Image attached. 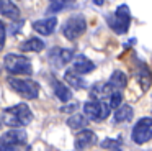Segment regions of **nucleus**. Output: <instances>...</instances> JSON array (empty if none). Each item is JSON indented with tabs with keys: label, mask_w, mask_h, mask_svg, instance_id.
Instances as JSON below:
<instances>
[{
	"label": "nucleus",
	"mask_w": 152,
	"mask_h": 151,
	"mask_svg": "<svg viewBox=\"0 0 152 151\" xmlns=\"http://www.w3.org/2000/svg\"><path fill=\"white\" fill-rule=\"evenodd\" d=\"M74 59V51L66 48H53L49 53V61L51 64H54L56 67H62V66L69 64Z\"/></svg>",
	"instance_id": "obj_8"
},
{
	"label": "nucleus",
	"mask_w": 152,
	"mask_h": 151,
	"mask_svg": "<svg viewBox=\"0 0 152 151\" xmlns=\"http://www.w3.org/2000/svg\"><path fill=\"white\" fill-rule=\"evenodd\" d=\"M87 123H88V118H87L85 113H74L72 117L67 120V125H69V128H72V130H82V128L87 127Z\"/></svg>",
	"instance_id": "obj_20"
},
{
	"label": "nucleus",
	"mask_w": 152,
	"mask_h": 151,
	"mask_svg": "<svg viewBox=\"0 0 152 151\" xmlns=\"http://www.w3.org/2000/svg\"><path fill=\"white\" fill-rule=\"evenodd\" d=\"M0 123H2V121H0ZM0 127H2V125H0Z\"/></svg>",
	"instance_id": "obj_28"
},
{
	"label": "nucleus",
	"mask_w": 152,
	"mask_h": 151,
	"mask_svg": "<svg viewBox=\"0 0 152 151\" xmlns=\"http://www.w3.org/2000/svg\"><path fill=\"white\" fill-rule=\"evenodd\" d=\"M10 144H8V143H5V140H4V138H2V140H0V150H10Z\"/></svg>",
	"instance_id": "obj_26"
},
{
	"label": "nucleus",
	"mask_w": 152,
	"mask_h": 151,
	"mask_svg": "<svg viewBox=\"0 0 152 151\" xmlns=\"http://www.w3.org/2000/svg\"><path fill=\"white\" fill-rule=\"evenodd\" d=\"M110 104L100 100V98H93L90 102H85L83 104V113L87 115V118L92 121H103L108 118L110 115Z\"/></svg>",
	"instance_id": "obj_6"
},
{
	"label": "nucleus",
	"mask_w": 152,
	"mask_h": 151,
	"mask_svg": "<svg viewBox=\"0 0 152 151\" xmlns=\"http://www.w3.org/2000/svg\"><path fill=\"white\" fill-rule=\"evenodd\" d=\"M4 66L8 74L12 76H31L33 74V66L28 58L15 53H8L4 58Z\"/></svg>",
	"instance_id": "obj_2"
},
{
	"label": "nucleus",
	"mask_w": 152,
	"mask_h": 151,
	"mask_svg": "<svg viewBox=\"0 0 152 151\" xmlns=\"http://www.w3.org/2000/svg\"><path fill=\"white\" fill-rule=\"evenodd\" d=\"M131 140L136 144H145L147 141L152 140V118L142 117L137 120V123L132 127Z\"/></svg>",
	"instance_id": "obj_7"
},
{
	"label": "nucleus",
	"mask_w": 152,
	"mask_h": 151,
	"mask_svg": "<svg viewBox=\"0 0 152 151\" xmlns=\"http://www.w3.org/2000/svg\"><path fill=\"white\" fill-rule=\"evenodd\" d=\"M132 115H134V112H132V107L128 104L124 105H119L118 108H115V115H113V118H115L116 123H126V121H131L132 120Z\"/></svg>",
	"instance_id": "obj_15"
},
{
	"label": "nucleus",
	"mask_w": 152,
	"mask_h": 151,
	"mask_svg": "<svg viewBox=\"0 0 152 151\" xmlns=\"http://www.w3.org/2000/svg\"><path fill=\"white\" fill-rule=\"evenodd\" d=\"M136 79H137L139 85H141L142 90H149L152 84V72H151V67L145 64L144 61L137 59V69H136Z\"/></svg>",
	"instance_id": "obj_9"
},
{
	"label": "nucleus",
	"mask_w": 152,
	"mask_h": 151,
	"mask_svg": "<svg viewBox=\"0 0 152 151\" xmlns=\"http://www.w3.org/2000/svg\"><path fill=\"white\" fill-rule=\"evenodd\" d=\"M7 84L10 85L12 90H15L20 97L26 98V100H34L39 95V85L31 79H25V77H8Z\"/></svg>",
	"instance_id": "obj_3"
},
{
	"label": "nucleus",
	"mask_w": 152,
	"mask_h": 151,
	"mask_svg": "<svg viewBox=\"0 0 152 151\" xmlns=\"http://www.w3.org/2000/svg\"><path fill=\"white\" fill-rule=\"evenodd\" d=\"M95 143H96V135L93 133L92 130L82 128L75 136V148L77 150H85V148L93 146Z\"/></svg>",
	"instance_id": "obj_11"
},
{
	"label": "nucleus",
	"mask_w": 152,
	"mask_h": 151,
	"mask_svg": "<svg viewBox=\"0 0 152 151\" xmlns=\"http://www.w3.org/2000/svg\"><path fill=\"white\" fill-rule=\"evenodd\" d=\"M20 49L25 53H41L44 49V41L39 38H28L20 44Z\"/></svg>",
	"instance_id": "obj_17"
},
{
	"label": "nucleus",
	"mask_w": 152,
	"mask_h": 151,
	"mask_svg": "<svg viewBox=\"0 0 152 151\" xmlns=\"http://www.w3.org/2000/svg\"><path fill=\"white\" fill-rule=\"evenodd\" d=\"M106 21H108V26L116 35H126L129 30V25H131V12H129V7L126 3H121L115 10V13L106 18Z\"/></svg>",
	"instance_id": "obj_4"
},
{
	"label": "nucleus",
	"mask_w": 152,
	"mask_h": 151,
	"mask_svg": "<svg viewBox=\"0 0 152 151\" xmlns=\"http://www.w3.org/2000/svg\"><path fill=\"white\" fill-rule=\"evenodd\" d=\"M108 84L111 85L113 90H123L126 87V84H128V77H126V74L123 71H115L110 76Z\"/></svg>",
	"instance_id": "obj_18"
},
{
	"label": "nucleus",
	"mask_w": 152,
	"mask_h": 151,
	"mask_svg": "<svg viewBox=\"0 0 152 151\" xmlns=\"http://www.w3.org/2000/svg\"><path fill=\"white\" fill-rule=\"evenodd\" d=\"M87 30V21H85V16L83 15H72L67 18V21L64 23L62 26V35L66 39H69V41H75V39H79L80 36L85 33Z\"/></svg>",
	"instance_id": "obj_5"
},
{
	"label": "nucleus",
	"mask_w": 152,
	"mask_h": 151,
	"mask_svg": "<svg viewBox=\"0 0 152 151\" xmlns=\"http://www.w3.org/2000/svg\"><path fill=\"white\" fill-rule=\"evenodd\" d=\"M64 79H66L67 84L72 85V87H75V89H85V87H87V82L82 79V76L77 74V72L72 71V69L66 71V76H64Z\"/></svg>",
	"instance_id": "obj_19"
},
{
	"label": "nucleus",
	"mask_w": 152,
	"mask_h": 151,
	"mask_svg": "<svg viewBox=\"0 0 152 151\" xmlns=\"http://www.w3.org/2000/svg\"><path fill=\"white\" fill-rule=\"evenodd\" d=\"M77 108V104H70V105H64L62 108H61V112H67V113H72L74 110Z\"/></svg>",
	"instance_id": "obj_25"
},
{
	"label": "nucleus",
	"mask_w": 152,
	"mask_h": 151,
	"mask_svg": "<svg viewBox=\"0 0 152 151\" xmlns=\"http://www.w3.org/2000/svg\"><path fill=\"white\" fill-rule=\"evenodd\" d=\"M0 15H4L15 21V20L20 18V10L12 0H0Z\"/></svg>",
	"instance_id": "obj_14"
},
{
	"label": "nucleus",
	"mask_w": 152,
	"mask_h": 151,
	"mask_svg": "<svg viewBox=\"0 0 152 151\" xmlns=\"http://www.w3.org/2000/svg\"><path fill=\"white\" fill-rule=\"evenodd\" d=\"M33 121V112L26 104H17L13 107H8L2 113V123L8 125L12 128L25 127Z\"/></svg>",
	"instance_id": "obj_1"
},
{
	"label": "nucleus",
	"mask_w": 152,
	"mask_h": 151,
	"mask_svg": "<svg viewBox=\"0 0 152 151\" xmlns=\"http://www.w3.org/2000/svg\"><path fill=\"white\" fill-rule=\"evenodd\" d=\"M108 104H110V107L115 110V108H118L119 105L123 104V94H121V90H113L111 94L108 95Z\"/></svg>",
	"instance_id": "obj_23"
},
{
	"label": "nucleus",
	"mask_w": 152,
	"mask_h": 151,
	"mask_svg": "<svg viewBox=\"0 0 152 151\" xmlns=\"http://www.w3.org/2000/svg\"><path fill=\"white\" fill-rule=\"evenodd\" d=\"M56 26H57V18L56 16H48V18L33 21V30L36 33H39V35H43V36L53 35L54 30H56Z\"/></svg>",
	"instance_id": "obj_10"
},
{
	"label": "nucleus",
	"mask_w": 152,
	"mask_h": 151,
	"mask_svg": "<svg viewBox=\"0 0 152 151\" xmlns=\"http://www.w3.org/2000/svg\"><path fill=\"white\" fill-rule=\"evenodd\" d=\"M100 146L105 150H119L123 146V140L121 138H106L100 143Z\"/></svg>",
	"instance_id": "obj_22"
},
{
	"label": "nucleus",
	"mask_w": 152,
	"mask_h": 151,
	"mask_svg": "<svg viewBox=\"0 0 152 151\" xmlns=\"http://www.w3.org/2000/svg\"><path fill=\"white\" fill-rule=\"evenodd\" d=\"M93 3H95V5H98V7H102L103 3H105V0H92Z\"/></svg>",
	"instance_id": "obj_27"
},
{
	"label": "nucleus",
	"mask_w": 152,
	"mask_h": 151,
	"mask_svg": "<svg viewBox=\"0 0 152 151\" xmlns=\"http://www.w3.org/2000/svg\"><path fill=\"white\" fill-rule=\"evenodd\" d=\"M5 38H7V31H5V25L0 20V49L5 46Z\"/></svg>",
	"instance_id": "obj_24"
},
{
	"label": "nucleus",
	"mask_w": 152,
	"mask_h": 151,
	"mask_svg": "<svg viewBox=\"0 0 152 151\" xmlns=\"http://www.w3.org/2000/svg\"><path fill=\"white\" fill-rule=\"evenodd\" d=\"M70 69L75 71L80 76H85V74H90L95 69V62L92 59H88L87 56H77V58H74V62H72V67Z\"/></svg>",
	"instance_id": "obj_12"
},
{
	"label": "nucleus",
	"mask_w": 152,
	"mask_h": 151,
	"mask_svg": "<svg viewBox=\"0 0 152 151\" xmlns=\"http://www.w3.org/2000/svg\"><path fill=\"white\" fill-rule=\"evenodd\" d=\"M74 0H53L49 5V8H48V13H57L61 12V10L67 8V5H70Z\"/></svg>",
	"instance_id": "obj_21"
},
{
	"label": "nucleus",
	"mask_w": 152,
	"mask_h": 151,
	"mask_svg": "<svg viewBox=\"0 0 152 151\" xmlns=\"http://www.w3.org/2000/svg\"><path fill=\"white\" fill-rule=\"evenodd\" d=\"M26 133H25L23 130H18V128H13V130L7 131V133L4 135V140L5 143H8L12 148L13 146H23V144H26Z\"/></svg>",
	"instance_id": "obj_13"
},
{
	"label": "nucleus",
	"mask_w": 152,
	"mask_h": 151,
	"mask_svg": "<svg viewBox=\"0 0 152 151\" xmlns=\"http://www.w3.org/2000/svg\"><path fill=\"white\" fill-rule=\"evenodd\" d=\"M53 89H54L56 97L59 98L61 102H70V98H72V90H70L64 82L57 81V79H53Z\"/></svg>",
	"instance_id": "obj_16"
}]
</instances>
